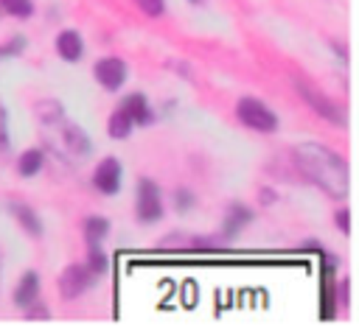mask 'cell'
I'll list each match as a JSON object with an SVG mask.
<instances>
[{
    "instance_id": "cell-3",
    "label": "cell",
    "mask_w": 359,
    "mask_h": 330,
    "mask_svg": "<svg viewBox=\"0 0 359 330\" xmlns=\"http://www.w3.org/2000/svg\"><path fill=\"white\" fill-rule=\"evenodd\" d=\"M236 117L252 131H264V134L278 131V115L258 98H241L236 103Z\"/></svg>"
},
{
    "instance_id": "cell-13",
    "label": "cell",
    "mask_w": 359,
    "mask_h": 330,
    "mask_svg": "<svg viewBox=\"0 0 359 330\" xmlns=\"http://www.w3.org/2000/svg\"><path fill=\"white\" fill-rule=\"evenodd\" d=\"M11 213H14L17 224H20L31 238H39V235H42V221H39V215H36L28 204H11Z\"/></svg>"
},
{
    "instance_id": "cell-12",
    "label": "cell",
    "mask_w": 359,
    "mask_h": 330,
    "mask_svg": "<svg viewBox=\"0 0 359 330\" xmlns=\"http://www.w3.org/2000/svg\"><path fill=\"white\" fill-rule=\"evenodd\" d=\"M252 221V213L244 207V204H230L227 207V215H224V227H222V238H236L241 232V227H247Z\"/></svg>"
},
{
    "instance_id": "cell-22",
    "label": "cell",
    "mask_w": 359,
    "mask_h": 330,
    "mask_svg": "<svg viewBox=\"0 0 359 330\" xmlns=\"http://www.w3.org/2000/svg\"><path fill=\"white\" fill-rule=\"evenodd\" d=\"M174 207H177L180 213L191 210V207H194V193H191L188 187H180V190L174 193Z\"/></svg>"
},
{
    "instance_id": "cell-21",
    "label": "cell",
    "mask_w": 359,
    "mask_h": 330,
    "mask_svg": "<svg viewBox=\"0 0 359 330\" xmlns=\"http://www.w3.org/2000/svg\"><path fill=\"white\" fill-rule=\"evenodd\" d=\"M135 6H137L146 17H163V11H165V3H163V0H135Z\"/></svg>"
},
{
    "instance_id": "cell-25",
    "label": "cell",
    "mask_w": 359,
    "mask_h": 330,
    "mask_svg": "<svg viewBox=\"0 0 359 330\" xmlns=\"http://www.w3.org/2000/svg\"><path fill=\"white\" fill-rule=\"evenodd\" d=\"M22 310H25V316H28V319H48V316H50V310H48V308H34V302H31L28 308H22Z\"/></svg>"
},
{
    "instance_id": "cell-20",
    "label": "cell",
    "mask_w": 359,
    "mask_h": 330,
    "mask_svg": "<svg viewBox=\"0 0 359 330\" xmlns=\"http://www.w3.org/2000/svg\"><path fill=\"white\" fill-rule=\"evenodd\" d=\"M25 50V39L20 34H14L6 45H0V59H11V56H20Z\"/></svg>"
},
{
    "instance_id": "cell-26",
    "label": "cell",
    "mask_w": 359,
    "mask_h": 330,
    "mask_svg": "<svg viewBox=\"0 0 359 330\" xmlns=\"http://www.w3.org/2000/svg\"><path fill=\"white\" fill-rule=\"evenodd\" d=\"M272 201H275V193L264 187V190H261V204H272Z\"/></svg>"
},
{
    "instance_id": "cell-17",
    "label": "cell",
    "mask_w": 359,
    "mask_h": 330,
    "mask_svg": "<svg viewBox=\"0 0 359 330\" xmlns=\"http://www.w3.org/2000/svg\"><path fill=\"white\" fill-rule=\"evenodd\" d=\"M36 117H39L42 126H50V123L62 120V117H65L62 103H59V101H39V106H36Z\"/></svg>"
},
{
    "instance_id": "cell-7",
    "label": "cell",
    "mask_w": 359,
    "mask_h": 330,
    "mask_svg": "<svg viewBox=\"0 0 359 330\" xmlns=\"http://www.w3.org/2000/svg\"><path fill=\"white\" fill-rule=\"evenodd\" d=\"M93 73H95V81H98L104 89L115 92V89L123 87V81H126V76H129V67H126L123 59L107 56V59H98V62H95V70H93Z\"/></svg>"
},
{
    "instance_id": "cell-6",
    "label": "cell",
    "mask_w": 359,
    "mask_h": 330,
    "mask_svg": "<svg viewBox=\"0 0 359 330\" xmlns=\"http://www.w3.org/2000/svg\"><path fill=\"white\" fill-rule=\"evenodd\" d=\"M95 285V274L87 266H67L59 274V294L62 299H76L84 291H90Z\"/></svg>"
},
{
    "instance_id": "cell-5",
    "label": "cell",
    "mask_w": 359,
    "mask_h": 330,
    "mask_svg": "<svg viewBox=\"0 0 359 330\" xmlns=\"http://www.w3.org/2000/svg\"><path fill=\"white\" fill-rule=\"evenodd\" d=\"M56 126H59V145H62V151H65V157H73V159H81V157H87L90 151H93V143H90V137L81 131V126H76V123H70V120H56Z\"/></svg>"
},
{
    "instance_id": "cell-16",
    "label": "cell",
    "mask_w": 359,
    "mask_h": 330,
    "mask_svg": "<svg viewBox=\"0 0 359 330\" xmlns=\"http://www.w3.org/2000/svg\"><path fill=\"white\" fill-rule=\"evenodd\" d=\"M107 232H109V221H107V218H101V215L84 218V238H87V246L101 243V241L107 238Z\"/></svg>"
},
{
    "instance_id": "cell-15",
    "label": "cell",
    "mask_w": 359,
    "mask_h": 330,
    "mask_svg": "<svg viewBox=\"0 0 359 330\" xmlns=\"http://www.w3.org/2000/svg\"><path fill=\"white\" fill-rule=\"evenodd\" d=\"M132 129H135V123H132V117H129L123 109H115V112L109 115V120H107V131H109V137H115V140H126V137L132 134Z\"/></svg>"
},
{
    "instance_id": "cell-2",
    "label": "cell",
    "mask_w": 359,
    "mask_h": 330,
    "mask_svg": "<svg viewBox=\"0 0 359 330\" xmlns=\"http://www.w3.org/2000/svg\"><path fill=\"white\" fill-rule=\"evenodd\" d=\"M294 89H297V95L306 101V106L309 109H314L320 117H325L328 123H337V126H348V112H345V106H339L337 101H331L323 89H317V87H311V84H306V81H294Z\"/></svg>"
},
{
    "instance_id": "cell-19",
    "label": "cell",
    "mask_w": 359,
    "mask_h": 330,
    "mask_svg": "<svg viewBox=\"0 0 359 330\" xmlns=\"http://www.w3.org/2000/svg\"><path fill=\"white\" fill-rule=\"evenodd\" d=\"M0 8L17 20H28L34 14V3L31 0H0Z\"/></svg>"
},
{
    "instance_id": "cell-23",
    "label": "cell",
    "mask_w": 359,
    "mask_h": 330,
    "mask_svg": "<svg viewBox=\"0 0 359 330\" xmlns=\"http://www.w3.org/2000/svg\"><path fill=\"white\" fill-rule=\"evenodd\" d=\"M11 145V137H8V115H6V106L0 103V151H8Z\"/></svg>"
},
{
    "instance_id": "cell-24",
    "label": "cell",
    "mask_w": 359,
    "mask_h": 330,
    "mask_svg": "<svg viewBox=\"0 0 359 330\" xmlns=\"http://www.w3.org/2000/svg\"><path fill=\"white\" fill-rule=\"evenodd\" d=\"M334 224L339 227L342 235H351V213L348 210H337L334 213Z\"/></svg>"
},
{
    "instance_id": "cell-14",
    "label": "cell",
    "mask_w": 359,
    "mask_h": 330,
    "mask_svg": "<svg viewBox=\"0 0 359 330\" xmlns=\"http://www.w3.org/2000/svg\"><path fill=\"white\" fill-rule=\"evenodd\" d=\"M42 162H45V151H42V148H28V151L17 159V171H20V176L31 179V176H36V173L42 171Z\"/></svg>"
},
{
    "instance_id": "cell-11",
    "label": "cell",
    "mask_w": 359,
    "mask_h": 330,
    "mask_svg": "<svg viewBox=\"0 0 359 330\" xmlns=\"http://www.w3.org/2000/svg\"><path fill=\"white\" fill-rule=\"evenodd\" d=\"M56 53H59L65 62H79L81 53H84L81 34H79V31H62V34L56 36Z\"/></svg>"
},
{
    "instance_id": "cell-1",
    "label": "cell",
    "mask_w": 359,
    "mask_h": 330,
    "mask_svg": "<svg viewBox=\"0 0 359 330\" xmlns=\"http://www.w3.org/2000/svg\"><path fill=\"white\" fill-rule=\"evenodd\" d=\"M292 159L300 171V176L311 185H317L331 199H345L351 193V168L345 157L331 151L320 143H300L292 151Z\"/></svg>"
},
{
    "instance_id": "cell-4",
    "label": "cell",
    "mask_w": 359,
    "mask_h": 330,
    "mask_svg": "<svg viewBox=\"0 0 359 330\" xmlns=\"http://www.w3.org/2000/svg\"><path fill=\"white\" fill-rule=\"evenodd\" d=\"M135 213L140 224H154L163 218V196L157 182L151 179H140L137 182V193H135Z\"/></svg>"
},
{
    "instance_id": "cell-8",
    "label": "cell",
    "mask_w": 359,
    "mask_h": 330,
    "mask_svg": "<svg viewBox=\"0 0 359 330\" xmlns=\"http://www.w3.org/2000/svg\"><path fill=\"white\" fill-rule=\"evenodd\" d=\"M121 176H123L121 162L115 157H104L93 171V187L104 196H115L121 190Z\"/></svg>"
},
{
    "instance_id": "cell-18",
    "label": "cell",
    "mask_w": 359,
    "mask_h": 330,
    "mask_svg": "<svg viewBox=\"0 0 359 330\" xmlns=\"http://www.w3.org/2000/svg\"><path fill=\"white\" fill-rule=\"evenodd\" d=\"M87 268H90L95 277L107 274V268H109V260H107V254L101 252V243H93V246H87Z\"/></svg>"
},
{
    "instance_id": "cell-10",
    "label": "cell",
    "mask_w": 359,
    "mask_h": 330,
    "mask_svg": "<svg viewBox=\"0 0 359 330\" xmlns=\"http://www.w3.org/2000/svg\"><path fill=\"white\" fill-rule=\"evenodd\" d=\"M36 296H39V274L31 268V271H25V274L20 277V282H17V288H14V305H17V308H28Z\"/></svg>"
},
{
    "instance_id": "cell-27",
    "label": "cell",
    "mask_w": 359,
    "mask_h": 330,
    "mask_svg": "<svg viewBox=\"0 0 359 330\" xmlns=\"http://www.w3.org/2000/svg\"><path fill=\"white\" fill-rule=\"evenodd\" d=\"M191 3H202V0H191Z\"/></svg>"
},
{
    "instance_id": "cell-9",
    "label": "cell",
    "mask_w": 359,
    "mask_h": 330,
    "mask_svg": "<svg viewBox=\"0 0 359 330\" xmlns=\"http://www.w3.org/2000/svg\"><path fill=\"white\" fill-rule=\"evenodd\" d=\"M121 109L132 117V123L135 126H149V123H154V109H151V103H149V98L143 95V92H132V95H126L123 101H121Z\"/></svg>"
}]
</instances>
